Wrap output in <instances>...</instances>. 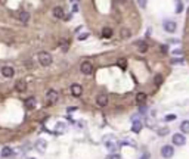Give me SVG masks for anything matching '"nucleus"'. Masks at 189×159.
I'll list each match as a JSON object with an SVG mask.
<instances>
[{
  "label": "nucleus",
  "mask_w": 189,
  "mask_h": 159,
  "mask_svg": "<svg viewBox=\"0 0 189 159\" xmlns=\"http://www.w3.org/2000/svg\"><path fill=\"white\" fill-rule=\"evenodd\" d=\"M37 59H39V64L41 66H49L52 64V55L49 52H40L37 55Z\"/></svg>",
  "instance_id": "f257e3e1"
},
{
  "label": "nucleus",
  "mask_w": 189,
  "mask_h": 159,
  "mask_svg": "<svg viewBox=\"0 0 189 159\" xmlns=\"http://www.w3.org/2000/svg\"><path fill=\"white\" fill-rule=\"evenodd\" d=\"M173 155H174V147L171 144H166V146L161 147V156L162 158L170 159V158H173Z\"/></svg>",
  "instance_id": "f03ea898"
},
{
  "label": "nucleus",
  "mask_w": 189,
  "mask_h": 159,
  "mask_svg": "<svg viewBox=\"0 0 189 159\" xmlns=\"http://www.w3.org/2000/svg\"><path fill=\"white\" fill-rule=\"evenodd\" d=\"M80 71H81L83 75H92L93 74V65H92V62L84 60L83 64L80 65Z\"/></svg>",
  "instance_id": "7ed1b4c3"
},
{
  "label": "nucleus",
  "mask_w": 189,
  "mask_h": 159,
  "mask_svg": "<svg viewBox=\"0 0 189 159\" xmlns=\"http://www.w3.org/2000/svg\"><path fill=\"white\" fill-rule=\"evenodd\" d=\"M115 137L114 136H106L105 137V144H106V147H108V150H111V152H115V150L118 149V144L115 143V140H114Z\"/></svg>",
  "instance_id": "20e7f679"
},
{
  "label": "nucleus",
  "mask_w": 189,
  "mask_h": 159,
  "mask_svg": "<svg viewBox=\"0 0 189 159\" xmlns=\"http://www.w3.org/2000/svg\"><path fill=\"white\" fill-rule=\"evenodd\" d=\"M171 141H173L174 146H185L186 138L182 132H176V134H173V137H171Z\"/></svg>",
  "instance_id": "39448f33"
},
{
  "label": "nucleus",
  "mask_w": 189,
  "mask_h": 159,
  "mask_svg": "<svg viewBox=\"0 0 189 159\" xmlns=\"http://www.w3.org/2000/svg\"><path fill=\"white\" fill-rule=\"evenodd\" d=\"M58 99H59V96H58L56 90H47V93H46V102H47V105L56 103Z\"/></svg>",
  "instance_id": "423d86ee"
},
{
  "label": "nucleus",
  "mask_w": 189,
  "mask_h": 159,
  "mask_svg": "<svg viewBox=\"0 0 189 159\" xmlns=\"http://www.w3.org/2000/svg\"><path fill=\"white\" fill-rule=\"evenodd\" d=\"M96 105L99 106V108H105V106L108 105V96L106 94H98L96 96Z\"/></svg>",
  "instance_id": "0eeeda50"
},
{
  "label": "nucleus",
  "mask_w": 189,
  "mask_h": 159,
  "mask_svg": "<svg viewBox=\"0 0 189 159\" xmlns=\"http://www.w3.org/2000/svg\"><path fill=\"white\" fill-rule=\"evenodd\" d=\"M52 15H53V18H56V19H62V18L65 16V11H64V7H61V6L53 7V9H52Z\"/></svg>",
  "instance_id": "6e6552de"
},
{
  "label": "nucleus",
  "mask_w": 189,
  "mask_h": 159,
  "mask_svg": "<svg viewBox=\"0 0 189 159\" xmlns=\"http://www.w3.org/2000/svg\"><path fill=\"white\" fill-rule=\"evenodd\" d=\"M162 27H164V30H166L167 32H174L176 28H177V24H176L174 21H164Z\"/></svg>",
  "instance_id": "1a4fd4ad"
},
{
  "label": "nucleus",
  "mask_w": 189,
  "mask_h": 159,
  "mask_svg": "<svg viewBox=\"0 0 189 159\" xmlns=\"http://www.w3.org/2000/svg\"><path fill=\"white\" fill-rule=\"evenodd\" d=\"M15 90L19 91V93L27 91V83H25V80H18V81L15 83Z\"/></svg>",
  "instance_id": "9d476101"
},
{
  "label": "nucleus",
  "mask_w": 189,
  "mask_h": 159,
  "mask_svg": "<svg viewBox=\"0 0 189 159\" xmlns=\"http://www.w3.org/2000/svg\"><path fill=\"white\" fill-rule=\"evenodd\" d=\"M0 72H2V75H3V77H6V78H12V77H13V74H15V71H13V68H12V66H2Z\"/></svg>",
  "instance_id": "9b49d317"
},
{
  "label": "nucleus",
  "mask_w": 189,
  "mask_h": 159,
  "mask_svg": "<svg viewBox=\"0 0 189 159\" xmlns=\"http://www.w3.org/2000/svg\"><path fill=\"white\" fill-rule=\"evenodd\" d=\"M71 94L75 96V97H80L83 94V87H81V84H73L71 85Z\"/></svg>",
  "instance_id": "f8f14e48"
},
{
  "label": "nucleus",
  "mask_w": 189,
  "mask_h": 159,
  "mask_svg": "<svg viewBox=\"0 0 189 159\" xmlns=\"http://www.w3.org/2000/svg\"><path fill=\"white\" fill-rule=\"evenodd\" d=\"M18 19L22 22V24H27L30 19H31V15H30V12H25V11H21L19 13H18Z\"/></svg>",
  "instance_id": "ddd939ff"
},
{
  "label": "nucleus",
  "mask_w": 189,
  "mask_h": 159,
  "mask_svg": "<svg viewBox=\"0 0 189 159\" xmlns=\"http://www.w3.org/2000/svg\"><path fill=\"white\" fill-rule=\"evenodd\" d=\"M46 149H47V143L45 140H39L37 143H36V150L40 153H45L46 152Z\"/></svg>",
  "instance_id": "4468645a"
},
{
  "label": "nucleus",
  "mask_w": 189,
  "mask_h": 159,
  "mask_svg": "<svg viewBox=\"0 0 189 159\" xmlns=\"http://www.w3.org/2000/svg\"><path fill=\"white\" fill-rule=\"evenodd\" d=\"M132 131H133V132H136V134H137V132H140V131H142V122H140L139 119H134V121H133Z\"/></svg>",
  "instance_id": "2eb2a0df"
},
{
  "label": "nucleus",
  "mask_w": 189,
  "mask_h": 159,
  "mask_svg": "<svg viewBox=\"0 0 189 159\" xmlns=\"http://www.w3.org/2000/svg\"><path fill=\"white\" fill-rule=\"evenodd\" d=\"M36 103H37L36 97H28V99L25 100V106H27L28 109H34L36 108Z\"/></svg>",
  "instance_id": "dca6fc26"
},
{
  "label": "nucleus",
  "mask_w": 189,
  "mask_h": 159,
  "mask_svg": "<svg viewBox=\"0 0 189 159\" xmlns=\"http://www.w3.org/2000/svg\"><path fill=\"white\" fill-rule=\"evenodd\" d=\"M12 153H13V152H12V149H11V147H3V149H2V152H0V156L5 159V158L12 156Z\"/></svg>",
  "instance_id": "f3484780"
},
{
  "label": "nucleus",
  "mask_w": 189,
  "mask_h": 159,
  "mask_svg": "<svg viewBox=\"0 0 189 159\" xmlns=\"http://www.w3.org/2000/svg\"><path fill=\"white\" fill-rule=\"evenodd\" d=\"M180 130H182V134H189V121H182Z\"/></svg>",
  "instance_id": "a211bd4d"
},
{
  "label": "nucleus",
  "mask_w": 189,
  "mask_h": 159,
  "mask_svg": "<svg viewBox=\"0 0 189 159\" xmlns=\"http://www.w3.org/2000/svg\"><path fill=\"white\" fill-rule=\"evenodd\" d=\"M137 50H139L140 53L148 52V44L145 43V41H137Z\"/></svg>",
  "instance_id": "6ab92c4d"
},
{
  "label": "nucleus",
  "mask_w": 189,
  "mask_h": 159,
  "mask_svg": "<svg viewBox=\"0 0 189 159\" xmlns=\"http://www.w3.org/2000/svg\"><path fill=\"white\" fill-rule=\"evenodd\" d=\"M102 37H105V38H109V37H112V30L109 28V27H105L104 30H102Z\"/></svg>",
  "instance_id": "aec40b11"
},
{
  "label": "nucleus",
  "mask_w": 189,
  "mask_h": 159,
  "mask_svg": "<svg viewBox=\"0 0 189 159\" xmlns=\"http://www.w3.org/2000/svg\"><path fill=\"white\" fill-rule=\"evenodd\" d=\"M176 2V13H182L183 12V2L182 0H174Z\"/></svg>",
  "instance_id": "412c9836"
},
{
  "label": "nucleus",
  "mask_w": 189,
  "mask_h": 159,
  "mask_svg": "<svg viewBox=\"0 0 189 159\" xmlns=\"http://www.w3.org/2000/svg\"><path fill=\"white\" fill-rule=\"evenodd\" d=\"M162 81H164V77H162L161 74H157L155 77H154V83H155V85H161Z\"/></svg>",
  "instance_id": "4be33fe9"
},
{
  "label": "nucleus",
  "mask_w": 189,
  "mask_h": 159,
  "mask_svg": "<svg viewBox=\"0 0 189 159\" xmlns=\"http://www.w3.org/2000/svg\"><path fill=\"white\" fill-rule=\"evenodd\" d=\"M117 65L121 68V69H127V60H126L124 58H120V59L117 60Z\"/></svg>",
  "instance_id": "5701e85b"
},
{
  "label": "nucleus",
  "mask_w": 189,
  "mask_h": 159,
  "mask_svg": "<svg viewBox=\"0 0 189 159\" xmlns=\"http://www.w3.org/2000/svg\"><path fill=\"white\" fill-rule=\"evenodd\" d=\"M145 100H146V94L145 93H137L136 94V102L137 103H143Z\"/></svg>",
  "instance_id": "b1692460"
},
{
  "label": "nucleus",
  "mask_w": 189,
  "mask_h": 159,
  "mask_svg": "<svg viewBox=\"0 0 189 159\" xmlns=\"http://www.w3.org/2000/svg\"><path fill=\"white\" fill-rule=\"evenodd\" d=\"M130 35H132V31L128 28H123L121 30V37L123 38H130Z\"/></svg>",
  "instance_id": "393cba45"
},
{
  "label": "nucleus",
  "mask_w": 189,
  "mask_h": 159,
  "mask_svg": "<svg viewBox=\"0 0 189 159\" xmlns=\"http://www.w3.org/2000/svg\"><path fill=\"white\" fill-rule=\"evenodd\" d=\"M183 58H179V59H171V64L173 65H177V64H183Z\"/></svg>",
  "instance_id": "a878e982"
},
{
  "label": "nucleus",
  "mask_w": 189,
  "mask_h": 159,
  "mask_svg": "<svg viewBox=\"0 0 189 159\" xmlns=\"http://www.w3.org/2000/svg\"><path fill=\"white\" fill-rule=\"evenodd\" d=\"M146 3H148V0H137V5H139L142 9L146 7Z\"/></svg>",
  "instance_id": "bb28decb"
},
{
  "label": "nucleus",
  "mask_w": 189,
  "mask_h": 159,
  "mask_svg": "<svg viewBox=\"0 0 189 159\" xmlns=\"http://www.w3.org/2000/svg\"><path fill=\"white\" fill-rule=\"evenodd\" d=\"M182 50L180 49H174V50H171V55H174V56H179V55H182Z\"/></svg>",
  "instance_id": "cd10ccee"
},
{
  "label": "nucleus",
  "mask_w": 189,
  "mask_h": 159,
  "mask_svg": "<svg viewBox=\"0 0 189 159\" xmlns=\"http://www.w3.org/2000/svg\"><path fill=\"white\" fill-rule=\"evenodd\" d=\"M158 134H160V136H166V134H168V128H162V130H158Z\"/></svg>",
  "instance_id": "c85d7f7f"
},
{
  "label": "nucleus",
  "mask_w": 189,
  "mask_h": 159,
  "mask_svg": "<svg viewBox=\"0 0 189 159\" xmlns=\"http://www.w3.org/2000/svg\"><path fill=\"white\" fill-rule=\"evenodd\" d=\"M87 37H89V32H84V34H80V35H79V40L83 41V40H86Z\"/></svg>",
  "instance_id": "c756f323"
},
{
  "label": "nucleus",
  "mask_w": 189,
  "mask_h": 159,
  "mask_svg": "<svg viewBox=\"0 0 189 159\" xmlns=\"http://www.w3.org/2000/svg\"><path fill=\"white\" fill-rule=\"evenodd\" d=\"M164 119H166V121H174V119H176V115H173V113H171V115H167Z\"/></svg>",
  "instance_id": "7c9ffc66"
},
{
  "label": "nucleus",
  "mask_w": 189,
  "mask_h": 159,
  "mask_svg": "<svg viewBox=\"0 0 189 159\" xmlns=\"http://www.w3.org/2000/svg\"><path fill=\"white\" fill-rule=\"evenodd\" d=\"M106 159H121V158H120L118 155H109V156H108Z\"/></svg>",
  "instance_id": "2f4dec72"
},
{
  "label": "nucleus",
  "mask_w": 189,
  "mask_h": 159,
  "mask_svg": "<svg viewBox=\"0 0 189 159\" xmlns=\"http://www.w3.org/2000/svg\"><path fill=\"white\" fill-rule=\"evenodd\" d=\"M139 159H149V153H143Z\"/></svg>",
  "instance_id": "473e14b6"
},
{
  "label": "nucleus",
  "mask_w": 189,
  "mask_h": 159,
  "mask_svg": "<svg viewBox=\"0 0 189 159\" xmlns=\"http://www.w3.org/2000/svg\"><path fill=\"white\" fill-rule=\"evenodd\" d=\"M161 52H162V53L167 52V46H166V44H162V46H161Z\"/></svg>",
  "instance_id": "72a5a7b5"
},
{
  "label": "nucleus",
  "mask_w": 189,
  "mask_h": 159,
  "mask_svg": "<svg viewBox=\"0 0 189 159\" xmlns=\"http://www.w3.org/2000/svg\"><path fill=\"white\" fill-rule=\"evenodd\" d=\"M73 12H79V5H74L73 6Z\"/></svg>",
  "instance_id": "f704fd0d"
},
{
  "label": "nucleus",
  "mask_w": 189,
  "mask_h": 159,
  "mask_svg": "<svg viewBox=\"0 0 189 159\" xmlns=\"http://www.w3.org/2000/svg\"><path fill=\"white\" fill-rule=\"evenodd\" d=\"M167 43H179V40H177V38H170Z\"/></svg>",
  "instance_id": "c9c22d12"
},
{
  "label": "nucleus",
  "mask_w": 189,
  "mask_h": 159,
  "mask_svg": "<svg viewBox=\"0 0 189 159\" xmlns=\"http://www.w3.org/2000/svg\"><path fill=\"white\" fill-rule=\"evenodd\" d=\"M28 159H36V158H28Z\"/></svg>",
  "instance_id": "e433bc0d"
},
{
  "label": "nucleus",
  "mask_w": 189,
  "mask_h": 159,
  "mask_svg": "<svg viewBox=\"0 0 189 159\" xmlns=\"http://www.w3.org/2000/svg\"><path fill=\"white\" fill-rule=\"evenodd\" d=\"M77 2H79V0H77Z\"/></svg>",
  "instance_id": "4c0bfd02"
}]
</instances>
